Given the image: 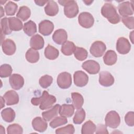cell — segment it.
I'll use <instances>...</instances> for the list:
<instances>
[{
	"label": "cell",
	"mask_w": 134,
	"mask_h": 134,
	"mask_svg": "<svg viewBox=\"0 0 134 134\" xmlns=\"http://www.w3.org/2000/svg\"><path fill=\"white\" fill-rule=\"evenodd\" d=\"M56 102V98L52 95H50L46 91H43L42 94L39 97H33L31 99V103L35 106L39 105V108L41 110L51 108Z\"/></svg>",
	"instance_id": "obj_1"
},
{
	"label": "cell",
	"mask_w": 134,
	"mask_h": 134,
	"mask_svg": "<svg viewBox=\"0 0 134 134\" xmlns=\"http://www.w3.org/2000/svg\"><path fill=\"white\" fill-rule=\"evenodd\" d=\"M101 14L111 24H116L120 21V17L118 14L115 7L110 3L104 4L101 8Z\"/></svg>",
	"instance_id": "obj_2"
},
{
	"label": "cell",
	"mask_w": 134,
	"mask_h": 134,
	"mask_svg": "<svg viewBox=\"0 0 134 134\" xmlns=\"http://www.w3.org/2000/svg\"><path fill=\"white\" fill-rule=\"evenodd\" d=\"M58 2L62 6H64V13L68 18H74L78 14L79 7L75 1H59Z\"/></svg>",
	"instance_id": "obj_3"
},
{
	"label": "cell",
	"mask_w": 134,
	"mask_h": 134,
	"mask_svg": "<svg viewBox=\"0 0 134 134\" xmlns=\"http://www.w3.org/2000/svg\"><path fill=\"white\" fill-rule=\"evenodd\" d=\"M105 121L106 126L111 128H116L120 125V118L117 111L111 110L106 114Z\"/></svg>",
	"instance_id": "obj_4"
},
{
	"label": "cell",
	"mask_w": 134,
	"mask_h": 134,
	"mask_svg": "<svg viewBox=\"0 0 134 134\" xmlns=\"http://www.w3.org/2000/svg\"><path fill=\"white\" fill-rule=\"evenodd\" d=\"M58 86L62 89L69 88L72 84V77L70 73L63 72L60 73L57 79Z\"/></svg>",
	"instance_id": "obj_5"
},
{
	"label": "cell",
	"mask_w": 134,
	"mask_h": 134,
	"mask_svg": "<svg viewBox=\"0 0 134 134\" xmlns=\"http://www.w3.org/2000/svg\"><path fill=\"white\" fill-rule=\"evenodd\" d=\"M106 49V44L103 42L102 41H95L92 44L90 51L93 56L99 58L103 55Z\"/></svg>",
	"instance_id": "obj_6"
},
{
	"label": "cell",
	"mask_w": 134,
	"mask_h": 134,
	"mask_svg": "<svg viewBox=\"0 0 134 134\" xmlns=\"http://www.w3.org/2000/svg\"><path fill=\"white\" fill-rule=\"evenodd\" d=\"M78 21L80 25L85 28L92 27L94 23V19L91 14L88 12H82L78 17Z\"/></svg>",
	"instance_id": "obj_7"
},
{
	"label": "cell",
	"mask_w": 134,
	"mask_h": 134,
	"mask_svg": "<svg viewBox=\"0 0 134 134\" xmlns=\"http://www.w3.org/2000/svg\"><path fill=\"white\" fill-rule=\"evenodd\" d=\"M131 44L129 40L125 37H120L116 42V50L121 54H126L129 52Z\"/></svg>",
	"instance_id": "obj_8"
},
{
	"label": "cell",
	"mask_w": 134,
	"mask_h": 134,
	"mask_svg": "<svg viewBox=\"0 0 134 134\" xmlns=\"http://www.w3.org/2000/svg\"><path fill=\"white\" fill-rule=\"evenodd\" d=\"M82 68L90 74H96L100 70V65L96 61L88 60L84 62L82 64Z\"/></svg>",
	"instance_id": "obj_9"
},
{
	"label": "cell",
	"mask_w": 134,
	"mask_h": 134,
	"mask_svg": "<svg viewBox=\"0 0 134 134\" xmlns=\"http://www.w3.org/2000/svg\"><path fill=\"white\" fill-rule=\"evenodd\" d=\"M74 83L78 87L85 86L88 82V75L83 71H77L73 74Z\"/></svg>",
	"instance_id": "obj_10"
},
{
	"label": "cell",
	"mask_w": 134,
	"mask_h": 134,
	"mask_svg": "<svg viewBox=\"0 0 134 134\" xmlns=\"http://www.w3.org/2000/svg\"><path fill=\"white\" fill-rule=\"evenodd\" d=\"M133 7L131 2L129 1L123 2L119 4L118 7V12L122 17L129 16L133 14Z\"/></svg>",
	"instance_id": "obj_11"
},
{
	"label": "cell",
	"mask_w": 134,
	"mask_h": 134,
	"mask_svg": "<svg viewBox=\"0 0 134 134\" xmlns=\"http://www.w3.org/2000/svg\"><path fill=\"white\" fill-rule=\"evenodd\" d=\"M115 80L111 74L107 71H102L99 74V83L105 87H109L113 85Z\"/></svg>",
	"instance_id": "obj_12"
},
{
	"label": "cell",
	"mask_w": 134,
	"mask_h": 134,
	"mask_svg": "<svg viewBox=\"0 0 134 134\" xmlns=\"http://www.w3.org/2000/svg\"><path fill=\"white\" fill-rule=\"evenodd\" d=\"M9 82L11 87L15 90H20L24 85V79L19 74L15 73L11 75L9 79Z\"/></svg>",
	"instance_id": "obj_13"
},
{
	"label": "cell",
	"mask_w": 134,
	"mask_h": 134,
	"mask_svg": "<svg viewBox=\"0 0 134 134\" xmlns=\"http://www.w3.org/2000/svg\"><path fill=\"white\" fill-rule=\"evenodd\" d=\"M53 29V23L49 20H43L39 24V32L44 36L50 35Z\"/></svg>",
	"instance_id": "obj_14"
},
{
	"label": "cell",
	"mask_w": 134,
	"mask_h": 134,
	"mask_svg": "<svg viewBox=\"0 0 134 134\" xmlns=\"http://www.w3.org/2000/svg\"><path fill=\"white\" fill-rule=\"evenodd\" d=\"M1 45L2 50L5 54L7 55H12L15 53L16 46L14 41L12 39H7L3 40Z\"/></svg>",
	"instance_id": "obj_15"
},
{
	"label": "cell",
	"mask_w": 134,
	"mask_h": 134,
	"mask_svg": "<svg viewBox=\"0 0 134 134\" xmlns=\"http://www.w3.org/2000/svg\"><path fill=\"white\" fill-rule=\"evenodd\" d=\"M68 34L63 29H59L54 31L52 35V39L58 44H63L67 41Z\"/></svg>",
	"instance_id": "obj_16"
},
{
	"label": "cell",
	"mask_w": 134,
	"mask_h": 134,
	"mask_svg": "<svg viewBox=\"0 0 134 134\" xmlns=\"http://www.w3.org/2000/svg\"><path fill=\"white\" fill-rule=\"evenodd\" d=\"M32 126L35 130L43 132L47 129L48 124L44 119L40 117H36L32 121Z\"/></svg>",
	"instance_id": "obj_17"
},
{
	"label": "cell",
	"mask_w": 134,
	"mask_h": 134,
	"mask_svg": "<svg viewBox=\"0 0 134 134\" xmlns=\"http://www.w3.org/2000/svg\"><path fill=\"white\" fill-rule=\"evenodd\" d=\"M3 97L7 105H14L19 102L18 94L15 91L9 90L7 91L4 95Z\"/></svg>",
	"instance_id": "obj_18"
},
{
	"label": "cell",
	"mask_w": 134,
	"mask_h": 134,
	"mask_svg": "<svg viewBox=\"0 0 134 134\" xmlns=\"http://www.w3.org/2000/svg\"><path fill=\"white\" fill-rule=\"evenodd\" d=\"M60 107V105L59 104H56L48 110L42 113L43 118L47 121H50L52 119L54 118L57 116L58 114H59Z\"/></svg>",
	"instance_id": "obj_19"
},
{
	"label": "cell",
	"mask_w": 134,
	"mask_h": 134,
	"mask_svg": "<svg viewBox=\"0 0 134 134\" xmlns=\"http://www.w3.org/2000/svg\"><path fill=\"white\" fill-rule=\"evenodd\" d=\"M44 44L43 37L39 34L34 35L30 39V46L31 48L36 50L41 49Z\"/></svg>",
	"instance_id": "obj_20"
},
{
	"label": "cell",
	"mask_w": 134,
	"mask_h": 134,
	"mask_svg": "<svg viewBox=\"0 0 134 134\" xmlns=\"http://www.w3.org/2000/svg\"><path fill=\"white\" fill-rule=\"evenodd\" d=\"M44 9L48 16H54L59 12V6L55 2L50 0L48 1Z\"/></svg>",
	"instance_id": "obj_21"
},
{
	"label": "cell",
	"mask_w": 134,
	"mask_h": 134,
	"mask_svg": "<svg viewBox=\"0 0 134 134\" xmlns=\"http://www.w3.org/2000/svg\"><path fill=\"white\" fill-rule=\"evenodd\" d=\"M117 60V55L115 51L112 50H108L103 57L104 62L107 65H113L115 64Z\"/></svg>",
	"instance_id": "obj_22"
},
{
	"label": "cell",
	"mask_w": 134,
	"mask_h": 134,
	"mask_svg": "<svg viewBox=\"0 0 134 134\" xmlns=\"http://www.w3.org/2000/svg\"><path fill=\"white\" fill-rule=\"evenodd\" d=\"M74 108H75L72 104H64L60 107L59 114L62 116L70 117L74 114Z\"/></svg>",
	"instance_id": "obj_23"
},
{
	"label": "cell",
	"mask_w": 134,
	"mask_h": 134,
	"mask_svg": "<svg viewBox=\"0 0 134 134\" xmlns=\"http://www.w3.org/2000/svg\"><path fill=\"white\" fill-rule=\"evenodd\" d=\"M44 54L45 57L47 59L53 60L58 57L59 55V51L57 49L52 46L51 45L48 44L44 50Z\"/></svg>",
	"instance_id": "obj_24"
},
{
	"label": "cell",
	"mask_w": 134,
	"mask_h": 134,
	"mask_svg": "<svg viewBox=\"0 0 134 134\" xmlns=\"http://www.w3.org/2000/svg\"><path fill=\"white\" fill-rule=\"evenodd\" d=\"M75 48L76 46L73 42L67 40L62 45L61 50L64 55L69 56L74 53Z\"/></svg>",
	"instance_id": "obj_25"
},
{
	"label": "cell",
	"mask_w": 134,
	"mask_h": 134,
	"mask_svg": "<svg viewBox=\"0 0 134 134\" xmlns=\"http://www.w3.org/2000/svg\"><path fill=\"white\" fill-rule=\"evenodd\" d=\"M15 111L10 107L4 109L1 111V116L3 119L7 122L13 121L15 119Z\"/></svg>",
	"instance_id": "obj_26"
},
{
	"label": "cell",
	"mask_w": 134,
	"mask_h": 134,
	"mask_svg": "<svg viewBox=\"0 0 134 134\" xmlns=\"http://www.w3.org/2000/svg\"><path fill=\"white\" fill-rule=\"evenodd\" d=\"M25 56L27 61L31 63H36L39 59V53L38 51L32 48H29L27 51Z\"/></svg>",
	"instance_id": "obj_27"
},
{
	"label": "cell",
	"mask_w": 134,
	"mask_h": 134,
	"mask_svg": "<svg viewBox=\"0 0 134 134\" xmlns=\"http://www.w3.org/2000/svg\"><path fill=\"white\" fill-rule=\"evenodd\" d=\"M23 30L24 32L28 36H33L37 32L36 24L30 20L24 24Z\"/></svg>",
	"instance_id": "obj_28"
},
{
	"label": "cell",
	"mask_w": 134,
	"mask_h": 134,
	"mask_svg": "<svg viewBox=\"0 0 134 134\" xmlns=\"http://www.w3.org/2000/svg\"><path fill=\"white\" fill-rule=\"evenodd\" d=\"M71 97L74 108L77 110L81 108L84 103L83 96L79 93L73 92L71 94Z\"/></svg>",
	"instance_id": "obj_29"
},
{
	"label": "cell",
	"mask_w": 134,
	"mask_h": 134,
	"mask_svg": "<svg viewBox=\"0 0 134 134\" xmlns=\"http://www.w3.org/2000/svg\"><path fill=\"white\" fill-rule=\"evenodd\" d=\"M96 126L91 120L86 121L82 126V134H93L95 132Z\"/></svg>",
	"instance_id": "obj_30"
},
{
	"label": "cell",
	"mask_w": 134,
	"mask_h": 134,
	"mask_svg": "<svg viewBox=\"0 0 134 134\" xmlns=\"http://www.w3.org/2000/svg\"><path fill=\"white\" fill-rule=\"evenodd\" d=\"M8 23L12 31H19L23 28V23L17 17L8 18Z\"/></svg>",
	"instance_id": "obj_31"
},
{
	"label": "cell",
	"mask_w": 134,
	"mask_h": 134,
	"mask_svg": "<svg viewBox=\"0 0 134 134\" xmlns=\"http://www.w3.org/2000/svg\"><path fill=\"white\" fill-rule=\"evenodd\" d=\"M31 11L30 8L26 6H23L20 7L16 17L23 21H26L30 16Z\"/></svg>",
	"instance_id": "obj_32"
},
{
	"label": "cell",
	"mask_w": 134,
	"mask_h": 134,
	"mask_svg": "<svg viewBox=\"0 0 134 134\" xmlns=\"http://www.w3.org/2000/svg\"><path fill=\"white\" fill-rule=\"evenodd\" d=\"M75 58L79 61H82L85 60L88 55L87 50L82 47H76L74 52Z\"/></svg>",
	"instance_id": "obj_33"
},
{
	"label": "cell",
	"mask_w": 134,
	"mask_h": 134,
	"mask_svg": "<svg viewBox=\"0 0 134 134\" xmlns=\"http://www.w3.org/2000/svg\"><path fill=\"white\" fill-rule=\"evenodd\" d=\"M85 111L83 108L77 109L75 112L74 116L73 118V121L74 124L78 125L82 124L85 119Z\"/></svg>",
	"instance_id": "obj_34"
},
{
	"label": "cell",
	"mask_w": 134,
	"mask_h": 134,
	"mask_svg": "<svg viewBox=\"0 0 134 134\" xmlns=\"http://www.w3.org/2000/svg\"><path fill=\"white\" fill-rule=\"evenodd\" d=\"M68 122L66 117L64 116H57L50 122V126L52 128H55L59 126L64 125Z\"/></svg>",
	"instance_id": "obj_35"
},
{
	"label": "cell",
	"mask_w": 134,
	"mask_h": 134,
	"mask_svg": "<svg viewBox=\"0 0 134 134\" xmlns=\"http://www.w3.org/2000/svg\"><path fill=\"white\" fill-rule=\"evenodd\" d=\"M17 5L13 2L8 1L5 6V10L7 16H14L17 12Z\"/></svg>",
	"instance_id": "obj_36"
},
{
	"label": "cell",
	"mask_w": 134,
	"mask_h": 134,
	"mask_svg": "<svg viewBox=\"0 0 134 134\" xmlns=\"http://www.w3.org/2000/svg\"><path fill=\"white\" fill-rule=\"evenodd\" d=\"M12 71V68L9 64H3L0 66V76L2 78L7 77L11 75Z\"/></svg>",
	"instance_id": "obj_37"
},
{
	"label": "cell",
	"mask_w": 134,
	"mask_h": 134,
	"mask_svg": "<svg viewBox=\"0 0 134 134\" xmlns=\"http://www.w3.org/2000/svg\"><path fill=\"white\" fill-rule=\"evenodd\" d=\"M52 82V77L49 75H44L41 76L39 80V83L40 86L44 88H48L49 86H50Z\"/></svg>",
	"instance_id": "obj_38"
},
{
	"label": "cell",
	"mask_w": 134,
	"mask_h": 134,
	"mask_svg": "<svg viewBox=\"0 0 134 134\" xmlns=\"http://www.w3.org/2000/svg\"><path fill=\"white\" fill-rule=\"evenodd\" d=\"M1 32L4 34V35H9L12 33V30L9 27L8 23V18L4 17L1 20Z\"/></svg>",
	"instance_id": "obj_39"
},
{
	"label": "cell",
	"mask_w": 134,
	"mask_h": 134,
	"mask_svg": "<svg viewBox=\"0 0 134 134\" xmlns=\"http://www.w3.org/2000/svg\"><path fill=\"white\" fill-rule=\"evenodd\" d=\"M7 133L8 134H21L23 133V129L19 124H13L7 127Z\"/></svg>",
	"instance_id": "obj_40"
},
{
	"label": "cell",
	"mask_w": 134,
	"mask_h": 134,
	"mask_svg": "<svg viewBox=\"0 0 134 134\" xmlns=\"http://www.w3.org/2000/svg\"><path fill=\"white\" fill-rule=\"evenodd\" d=\"M75 132V129L73 125L68 124L65 127H63L57 129L55 130V133L57 134L60 133H70L73 134Z\"/></svg>",
	"instance_id": "obj_41"
},
{
	"label": "cell",
	"mask_w": 134,
	"mask_h": 134,
	"mask_svg": "<svg viewBox=\"0 0 134 134\" xmlns=\"http://www.w3.org/2000/svg\"><path fill=\"white\" fill-rule=\"evenodd\" d=\"M121 21L128 28L130 29L134 28V18L133 16L122 17Z\"/></svg>",
	"instance_id": "obj_42"
},
{
	"label": "cell",
	"mask_w": 134,
	"mask_h": 134,
	"mask_svg": "<svg viewBox=\"0 0 134 134\" xmlns=\"http://www.w3.org/2000/svg\"><path fill=\"white\" fill-rule=\"evenodd\" d=\"M125 123L129 126H134V113L132 111L128 112L125 116Z\"/></svg>",
	"instance_id": "obj_43"
},
{
	"label": "cell",
	"mask_w": 134,
	"mask_h": 134,
	"mask_svg": "<svg viewBox=\"0 0 134 134\" xmlns=\"http://www.w3.org/2000/svg\"><path fill=\"white\" fill-rule=\"evenodd\" d=\"M95 133L97 134H100V133L108 134L109 132L107 130L106 125H105L103 124H98L96 126Z\"/></svg>",
	"instance_id": "obj_44"
},
{
	"label": "cell",
	"mask_w": 134,
	"mask_h": 134,
	"mask_svg": "<svg viewBox=\"0 0 134 134\" xmlns=\"http://www.w3.org/2000/svg\"><path fill=\"white\" fill-rule=\"evenodd\" d=\"M48 2V1H35V3L36 4V5L40 6H43L45 4L47 3Z\"/></svg>",
	"instance_id": "obj_45"
},
{
	"label": "cell",
	"mask_w": 134,
	"mask_h": 134,
	"mask_svg": "<svg viewBox=\"0 0 134 134\" xmlns=\"http://www.w3.org/2000/svg\"><path fill=\"white\" fill-rule=\"evenodd\" d=\"M1 108H2L4 106H5V99L4 97L2 96H1Z\"/></svg>",
	"instance_id": "obj_46"
},
{
	"label": "cell",
	"mask_w": 134,
	"mask_h": 134,
	"mask_svg": "<svg viewBox=\"0 0 134 134\" xmlns=\"http://www.w3.org/2000/svg\"><path fill=\"white\" fill-rule=\"evenodd\" d=\"M83 2L86 5H90L93 2V1H83Z\"/></svg>",
	"instance_id": "obj_47"
},
{
	"label": "cell",
	"mask_w": 134,
	"mask_h": 134,
	"mask_svg": "<svg viewBox=\"0 0 134 134\" xmlns=\"http://www.w3.org/2000/svg\"><path fill=\"white\" fill-rule=\"evenodd\" d=\"M4 12H3V8L2 7V6H1V17H2L4 15Z\"/></svg>",
	"instance_id": "obj_48"
},
{
	"label": "cell",
	"mask_w": 134,
	"mask_h": 134,
	"mask_svg": "<svg viewBox=\"0 0 134 134\" xmlns=\"http://www.w3.org/2000/svg\"><path fill=\"white\" fill-rule=\"evenodd\" d=\"M5 2H6V1H4V2H3V3H5ZM2 3V1H1V3ZM2 5H3V4H2Z\"/></svg>",
	"instance_id": "obj_49"
}]
</instances>
